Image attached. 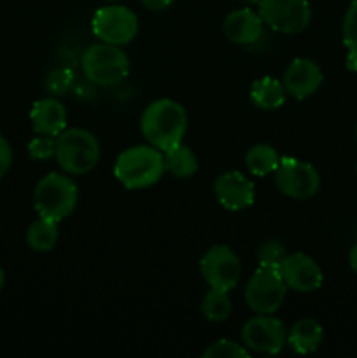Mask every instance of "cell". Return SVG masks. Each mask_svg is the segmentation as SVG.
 <instances>
[{"instance_id":"6da1fadb","label":"cell","mask_w":357,"mask_h":358,"mask_svg":"<svg viewBox=\"0 0 357 358\" xmlns=\"http://www.w3.org/2000/svg\"><path fill=\"white\" fill-rule=\"evenodd\" d=\"M140 131L149 145L164 152L182 143L188 131V114L178 101L160 98L147 105L142 112Z\"/></svg>"},{"instance_id":"7a4b0ae2","label":"cell","mask_w":357,"mask_h":358,"mask_svg":"<svg viewBox=\"0 0 357 358\" xmlns=\"http://www.w3.org/2000/svg\"><path fill=\"white\" fill-rule=\"evenodd\" d=\"M164 173L163 152L153 145H135L122 150L114 163V177L126 189H147Z\"/></svg>"},{"instance_id":"3957f363","label":"cell","mask_w":357,"mask_h":358,"mask_svg":"<svg viewBox=\"0 0 357 358\" xmlns=\"http://www.w3.org/2000/svg\"><path fill=\"white\" fill-rule=\"evenodd\" d=\"M55 159L65 173L86 175L100 161V142L88 129L65 128L56 136Z\"/></svg>"},{"instance_id":"277c9868","label":"cell","mask_w":357,"mask_h":358,"mask_svg":"<svg viewBox=\"0 0 357 358\" xmlns=\"http://www.w3.org/2000/svg\"><path fill=\"white\" fill-rule=\"evenodd\" d=\"M79 199L77 184L66 173H48L37 182L34 205L38 217L62 222L76 210Z\"/></svg>"},{"instance_id":"5b68a950","label":"cell","mask_w":357,"mask_h":358,"mask_svg":"<svg viewBox=\"0 0 357 358\" xmlns=\"http://www.w3.org/2000/svg\"><path fill=\"white\" fill-rule=\"evenodd\" d=\"M83 72L98 86H115L128 77L130 58L121 45L97 42L83 52Z\"/></svg>"},{"instance_id":"8992f818","label":"cell","mask_w":357,"mask_h":358,"mask_svg":"<svg viewBox=\"0 0 357 358\" xmlns=\"http://www.w3.org/2000/svg\"><path fill=\"white\" fill-rule=\"evenodd\" d=\"M287 296V285L276 268L259 266L245 285V304L255 315H273Z\"/></svg>"},{"instance_id":"52a82bcc","label":"cell","mask_w":357,"mask_h":358,"mask_svg":"<svg viewBox=\"0 0 357 358\" xmlns=\"http://www.w3.org/2000/svg\"><path fill=\"white\" fill-rule=\"evenodd\" d=\"M258 13L266 27L287 35L301 34L312 21L308 0H259Z\"/></svg>"},{"instance_id":"ba28073f","label":"cell","mask_w":357,"mask_h":358,"mask_svg":"<svg viewBox=\"0 0 357 358\" xmlns=\"http://www.w3.org/2000/svg\"><path fill=\"white\" fill-rule=\"evenodd\" d=\"M91 30L98 41L126 45L139 34V17L125 6H104L94 13Z\"/></svg>"},{"instance_id":"9c48e42d","label":"cell","mask_w":357,"mask_h":358,"mask_svg":"<svg viewBox=\"0 0 357 358\" xmlns=\"http://www.w3.org/2000/svg\"><path fill=\"white\" fill-rule=\"evenodd\" d=\"M200 273L210 289L230 292L240 282V259L227 245H214L203 254L200 261Z\"/></svg>"},{"instance_id":"30bf717a","label":"cell","mask_w":357,"mask_h":358,"mask_svg":"<svg viewBox=\"0 0 357 358\" xmlns=\"http://www.w3.org/2000/svg\"><path fill=\"white\" fill-rule=\"evenodd\" d=\"M275 185L287 198L308 199L321 189V175L310 163L296 157H282L275 170Z\"/></svg>"},{"instance_id":"8fae6325","label":"cell","mask_w":357,"mask_h":358,"mask_svg":"<svg viewBox=\"0 0 357 358\" xmlns=\"http://www.w3.org/2000/svg\"><path fill=\"white\" fill-rule=\"evenodd\" d=\"M241 341L251 352L276 355L287 345V329L282 320L272 315L248 318L241 327Z\"/></svg>"},{"instance_id":"7c38bea8","label":"cell","mask_w":357,"mask_h":358,"mask_svg":"<svg viewBox=\"0 0 357 358\" xmlns=\"http://www.w3.org/2000/svg\"><path fill=\"white\" fill-rule=\"evenodd\" d=\"M279 271L286 282L287 289L301 294H310L318 290L322 285V280H324L321 266L303 252L287 254V257L280 264Z\"/></svg>"},{"instance_id":"4fadbf2b","label":"cell","mask_w":357,"mask_h":358,"mask_svg":"<svg viewBox=\"0 0 357 358\" xmlns=\"http://www.w3.org/2000/svg\"><path fill=\"white\" fill-rule=\"evenodd\" d=\"M214 194L223 208L240 212L254 205V182L241 171H224L214 180Z\"/></svg>"},{"instance_id":"5bb4252c","label":"cell","mask_w":357,"mask_h":358,"mask_svg":"<svg viewBox=\"0 0 357 358\" xmlns=\"http://www.w3.org/2000/svg\"><path fill=\"white\" fill-rule=\"evenodd\" d=\"M324 83V73L321 66L308 58H296L287 65L284 72L282 84L286 93L290 94L294 100H304L314 96L318 87Z\"/></svg>"},{"instance_id":"9a60e30c","label":"cell","mask_w":357,"mask_h":358,"mask_svg":"<svg viewBox=\"0 0 357 358\" xmlns=\"http://www.w3.org/2000/svg\"><path fill=\"white\" fill-rule=\"evenodd\" d=\"M223 34L230 42L238 45H252L265 35V21L259 13L241 7L234 9L224 17Z\"/></svg>"},{"instance_id":"2e32d148","label":"cell","mask_w":357,"mask_h":358,"mask_svg":"<svg viewBox=\"0 0 357 358\" xmlns=\"http://www.w3.org/2000/svg\"><path fill=\"white\" fill-rule=\"evenodd\" d=\"M30 121L37 135L58 136L66 128V108L55 96L42 98L31 107Z\"/></svg>"},{"instance_id":"e0dca14e","label":"cell","mask_w":357,"mask_h":358,"mask_svg":"<svg viewBox=\"0 0 357 358\" xmlns=\"http://www.w3.org/2000/svg\"><path fill=\"white\" fill-rule=\"evenodd\" d=\"M324 341V329L314 318H301L287 331V345L300 355L317 352Z\"/></svg>"},{"instance_id":"ac0fdd59","label":"cell","mask_w":357,"mask_h":358,"mask_svg":"<svg viewBox=\"0 0 357 358\" xmlns=\"http://www.w3.org/2000/svg\"><path fill=\"white\" fill-rule=\"evenodd\" d=\"M248 96H251L252 103L261 110H276L286 103L287 93L282 80L266 76L254 80Z\"/></svg>"},{"instance_id":"d6986e66","label":"cell","mask_w":357,"mask_h":358,"mask_svg":"<svg viewBox=\"0 0 357 358\" xmlns=\"http://www.w3.org/2000/svg\"><path fill=\"white\" fill-rule=\"evenodd\" d=\"M164 171L177 178H189L198 171V157L184 143L172 147L163 152Z\"/></svg>"},{"instance_id":"ffe728a7","label":"cell","mask_w":357,"mask_h":358,"mask_svg":"<svg viewBox=\"0 0 357 358\" xmlns=\"http://www.w3.org/2000/svg\"><path fill=\"white\" fill-rule=\"evenodd\" d=\"M280 159L275 147L268 145V143H258L252 145L245 154V164H247L248 171L255 177H266V175L275 173L279 168Z\"/></svg>"},{"instance_id":"44dd1931","label":"cell","mask_w":357,"mask_h":358,"mask_svg":"<svg viewBox=\"0 0 357 358\" xmlns=\"http://www.w3.org/2000/svg\"><path fill=\"white\" fill-rule=\"evenodd\" d=\"M58 222L38 217L27 231V245L35 252H49L58 243Z\"/></svg>"},{"instance_id":"7402d4cb","label":"cell","mask_w":357,"mask_h":358,"mask_svg":"<svg viewBox=\"0 0 357 358\" xmlns=\"http://www.w3.org/2000/svg\"><path fill=\"white\" fill-rule=\"evenodd\" d=\"M231 310H233V304H231V297L227 290L210 289L203 296L202 303H200L202 315L209 322H214V324H220V322L227 320Z\"/></svg>"},{"instance_id":"603a6c76","label":"cell","mask_w":357,"mask_h":358,"mask_svg":"<svg viewBox=\"0 0 357 358\" xmlns=\"http://www.w3.org/2000/svg\"><path fill=\"white\" fill-rule=\"evenodd\" d=\"M343 44L346 48V69L357 72V0H354L343 16Z\"/></svg>"},{"instance_id":"cb8c5ba5","label":"cell","mask_w":357,"mask_h":358,"mask_svg":"<svg viewBox=\"0 0 357 358\" xmlns=\"http://www.w3.org/2000/svg\"><path fill=\"white\" fill-rule=\"evenodd\" d=\"M287 248L282 241L279 240H268L259 247L258 261L259 266H268V268H280L284 259L287 257Z\"/></svg>"},{"instance_id":"d4e9b609","label":"cell","mask_w":357,"mask_h":358,"mask_svg":"<svg viewBox=\"0 0 357 358\" xmlns=\"http://www.w3.org/2000/svg\"><path fill=\"white\" fill-rule=\"evenodd\" d=\"M247 355L248 350L244 345L231 341V339H219L202 353L203 358H244Z\"/></svg>"},{"instance_id":"484cf974","label":"cell","mask_w":357,"mask_h":358,"mask_svg":"<svg viewBox=\"0 0 357 358\" xmlns=\"http://www.w3.org/2000/svg\"><path fill=\"white\" fill-rule=\"evenodd\" d=\"M74 80H76V76H74L72 70L56 69L48 73L44 86L48 93H51L52 96H62L66 91H70V87L74 86Z\"/></svg>"},{"instance_id":"4316f807","label":"cell","mask_w":357,"mask_h":358,"mask_svg":"<svg viewBox=\"0 0 357 358\" xmlns=\"http://www.w3.org/2000/svg\"><path fill=\"white\" fill-rule=\"evenodd\" d=\"M55 145H56V136L49 135H37L34 140L28 143V154L31 159L46 161L49 157L55 156Z\"/></svg>"},{"instance_id":"83f0119b","label":"cell","mask_w":357,"mask_h":358,"mask_svg":"<svg viewBox=\"0 0 357 358\" xmlns=\"http://www.w3.org/2000/svg\"><path fill=\"white\" fill-rule=\"evenodd\" d=\"M10 164H13V149H10V143L7 142L6 136L0 133V180L10 170Z\"/></svg>"},{"instance_id":"f1b7e54d","label":"cell","mask_w":357,"mask_h":358,"mask_svg":"<svg viewBox=\"0 0 357 358\" xmlns=\"http://www.w3.org/2000/svg\"><path fill=\"white\" fill-rule=\"evenodd\" d=\"M140 2L149 10H163L167 7H170L175 0H140Z\"/></svg>"},{"instance_id":"f546056e","label":"cell","mask_w":357,"mask_h":358,"mask_svg":"<svg viewBox=\"0 0 357 358\" xmlns=\"http://www.w3.org/2000/svg\"><path fill=\"white\" fill-rule=\"evenodd\" d=\"M349 262H350V268L357 273V243L350 248V254H349Z\"/></svg>"},{"instance_id":"4dcf8cb0","label":"cell","mask_w":357,"mask_h":358,"mask_svg":"<svg viewBox=\"0 0 357 358\" xmlns=\"http://www.w3.org/2000/svg\"><path fill=\"white\" fill-rule=\"evenodd\" d=\"M4 285H6V273H4V269L0 268V290L4 289Z\"/></svg>"},{"instance_id":"1f68e13d","label":"cell","mask_w":357,"mask_h":358,"mask_svg":"<svg viewBox=\"0 0 357 358\" xmlns=\"http://www.w3.org/2000/svg\"><path fill=\"white\" fill-rule=\"evenodd\" d=\"M245 2H248V3H255V6H258L259 0H245Z\"/></svg>"},{"instance_id":"d6a6232c","label":"cell","mask_w":357,"mask_h":358,"mask_svg":"<svg viewBox=\"0 0 357 358\" xmlns=\"http://www.w3.org/2000/svg\"><path fill=\"white\" fill-rule=\"evenodd\" d=\"M356 138H357V124H356Z\"/></svg>"},{"instance_id":"836d02e7","label":"cell","mask_w":357,"mask_h":358,"mask_svg":"<svg viewBox=\"0 0 357 358\" xmlns=\"http://www.w3.org/2000/svg\"><path fill=\"white\" fill-rule=\"evenodd\" d=\"M108 2H118V0H108Z\"/></svg>"}]
</instances>
